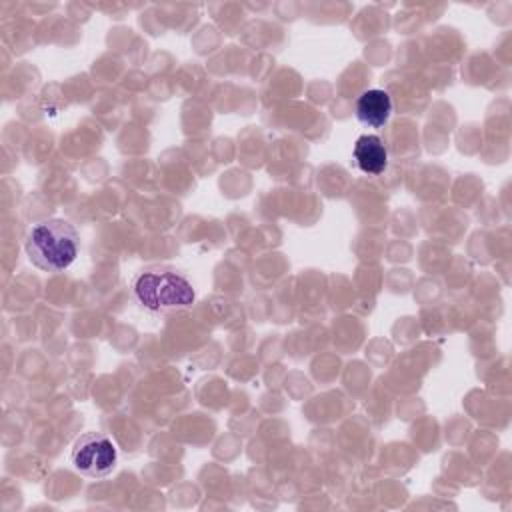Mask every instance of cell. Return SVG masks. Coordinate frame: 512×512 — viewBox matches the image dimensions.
Masks as SVG:
<instances>
[{"label":"cell","instance_id":"6da1fadb","mask_svg":"<svg viewBox=\"0 0 512 512\" xmlns=\"http://www.w3.org/2000/svg\"><path fill=\"white\" fill-rule=\"evenodd\" d=\"M78 252L80 236L68 220H44L28 232L26 254L40 270L62 272L76 260Z\"/></svg>","mask_w":512,"mask_h":512},{"label":"cell","instance_id":"7a4b0ae2","mask_svg":"<svg viewBox=\"0 0 512 512\" xmlns=\"http://www.w3.org/2000/svg\"><path fill=\"white\" fill-rule=\"evenodd\" d=\"M132 292L136 302L150 312L186 310L196 300L192 282L172 268L142 270L132 282Z\"/></svg>","mask_w":512,"mask_h":512},{"label":"cell","instance_id":"3957f363","mask_svg":"<svg viewBox=\"0 0 512 512\" xmlns=\"http://www.w3.org/2000/svg\"><path fill=\"white\" fill-rule=\"evenodd\" d=\"M70 460L80 474L90 478H104L114 470L118 462V450L106 434L86 432L74 442Z\"/></svg>","mask_w":512,"mask_h":512},{"label":"cell","instance_id":"277c9868","mask_svg":"<svg viewBox=\"0 0 512 512\" xmlns=\"http://www.w3.org/2000/svg\"><path fill=\"white\" fill-rule=\"evenodd\" d=\"M356 118L368 128H384L392 116V96L382 88L364 90L354 104Z\"/></svg>","mask_w":512,"mask_h":512},{"label":"cell","instance_id":"5b68a950","mask_svg":"<svg viewBox=\"0 0 512 512\" xmlns=\"http://www.w3.org/2000/svg\"><path fill=\"white\" fill-rule=\"evenodd\" d=\"M354 164L360 172L368 176H378L388 166V150L380 136L376 134H362L352 148Z\"/></svg>","mask_w":512,"mask_h":512}]
</instances>
